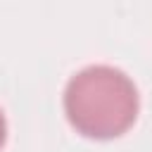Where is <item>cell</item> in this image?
I'll return each mask as SVG.
<instances>
[{"label": "cell", "instance_id": "7a4b0ae2", "mask_svg": "<svg viewBox=\"0 0 152 152\" xmlns=\"http://www.w3.org/2000/svg\"><path fill=\"white\" fill-rule=\"evenodd\" d=\"M5 133H7V126H5V116H2V112H0V150H2V145H5Z\"/></svg>", "mask_w": 152, "mask_h": 152}, {"label": "cell", "instance_id": "6da1fadb", "mask_svg": "<svg viewBox=\"0 0 152 152\" xmlns=\"http://www.w3.org/2000/svg\"><path fill=\"white\" fill-rule=\"evenodd\" d=\"M69 124L86 138H116L138 116V90L133 81L107 64L81 69L64 90Z\"/></svg>", "mask_w": 152, "mask_h": 152}]
</instances>
